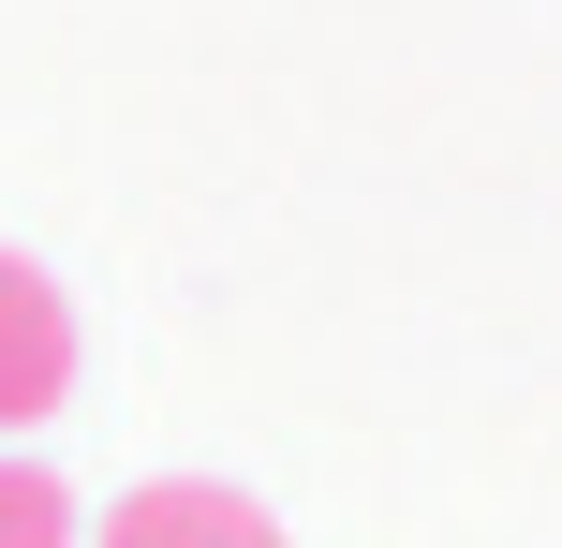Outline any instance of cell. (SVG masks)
I'll return each instance as SVG.
<instances>
[{"instance_id": "cell-1", "label": "cell", "mask_w": 562, "mask_h": 548, "mask_svg": "<svg viewBox=\"0 0 562 548\" xmlns=\"http://www.w3.org/2000/svg\"><path fill=\"white\" fill-rule=\"evenodd\" d=\"M75 401V297L30 253H0V430H45Z\"/></svg>"}, {"instance_id": "cell-3", "label": "cell", "mask_w": 562, "mask_h": 548, "mask_svg": "<svg viewBox=\"0 0 562 548\" xmlns=\"http://www.w3.org/2000/svg\"><path fill=\"white\" fill-rule=\"evenodd\" d=\"M0 548H89L75 534V490L45 460H0Z\"/></svg>"}, {"instance_id": "cell-2", "label": "cell", "mask_w": 562, "mask_h": 548, "mask_svg": "<svg viewBox=\"0 0 562 548\" xmlns=\"http://www.w3.org/2000/svg\"><path fill=\"white\" fill-rule=\"evenodd\" d=\"M89 548H281V519L223 474H164V490H119V519H89Z\"/></svg>"}]
</instances>
